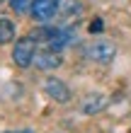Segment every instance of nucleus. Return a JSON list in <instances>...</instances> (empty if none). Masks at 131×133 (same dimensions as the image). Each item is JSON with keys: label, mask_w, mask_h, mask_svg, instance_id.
Here are the masks:
<instances>
[{"label": "nucleus", "mask_w": 131, "mask_h": 133, "mask_svg": "<svg viewBox=\"0 0 131 133\" xmlns=\"http://www.w3.org/2000/svg\"><path fill=\"white\" fill-rule=\"evenodd\" d=\"M15 39V24L12 19H0V44H10Z\"/></svg>", "instance_id": "nucleus-7"}, {"label": "nucleus", "mask_w": 131, "mask_h": 133, "mask_svg": "<svg viewBox=\"0 0 131 133\" xmlns=\"http://www.w3.org/2000/svg\"><path fill=\"white\" fill-rule=\"evenodd\" d=\"M34 56H36V39L34 36L17 39L15 51H12V61L17 63V68H29L34 63Z\"/></svg>", "instance_id": "nucleus-2"}, {"label": "nucleus", "mask_w": 131, "mask_h": 133, "mask_svg": "<svg viewBox=\"0 0 131 133\" xmlns=\"http://www.w3.org/2000/svg\"><path fill=\"white\" fill-rule=\"evenodd\" d=\"M7 3H10V7H12L15 12H27L29 7H32L34 0H7Z\"/></svg>", "instance_id": "nucleus-8"}, {"label": "nucleus", "mask_w": 131, "mask_h": 133, "mask_svg": "<svg viewBox=\"0 0 131 133\" xmlns=\"http://www.w3.org/2000/svg\"><path fill=\"white\" fill-rule=\"evenodd\" d=\"M34 63H36V68H41V70H56L61 65V56L56 51H39L34 56Z\"/></svg>", "instance_id": "nucleus-6"}, {"label": "nucleus", "mask_w": 131, "mask_h": 133, "mask_svg": "<svg viewBox=\"0 0 131 133\" xmlns=\"http://www.w3.org/2000/svg\"><path fill=\"white\" fill-rule=\"evenodd\" d=\"M58 5H61V0H34L29 12H32V17L36 22H49L51 17H56Z\"/></svg>", "instance_id": "nucleus-4"}, {"label": "nucleus", "mask_w": 131, "mask_h": 133, "mask_svg": "<svg viewBox=\"0 0 131 133\" xmlns=\"http://www.w3.org/2000/svg\"><path fill=\"white\" fill-rule=\"evenodd\" d=\"M34 39H41V41H46V46H49V51H63L66 46L73 44V32L71 29H61V27H49V29H39V34H36Z\"/></svg>", "instance_id": "nucleus-1"}, {"label": "nucleus", "mask_w": 131, "mask_h": 133, "mask_svg": "<svg viewBox=\"0 0 131 133\" xmlns=\"http://www.w3.org/2000/svg\"><path fill=\"white\" fill-rule=\"evenodd\" d=\"M44 90H46V95L51 99H56V102H68L71 99V90L66 87V82L56 80V77H49V80L44 82Z\"/></svg>", "instance_id": "nucleus-5"}, {"label": "nucleus", "mask_w": 131, "mask_h": 133, "mask_svg": "<svg viewBox=\"0 0 131 133\" xmlns=\"http://www.w3.org/2000/svg\"><path fill=\"white\" fill-rule=\"evenodd\" d=\"M90 29H92V34H99V29H102V22H92V24H90Z\"/></svg>", "instance_id": "nucleus-9"}, {"label": "nucleus", "mask_w": 131, "mask_h": 133, "mask_svg": "<svg viewBox=\"0 0 131 133\" xmlns=\"http://www.w3.org/2000/svg\"><path fill=\"white\" fill-rule=\"evenodd\" d=\"M85 56L90 61H97V63H109V61L117 56V46H114L112 41L97 39V41H90L85 46Z\"/></svg>", "instance_id": "nucleus-3"}, {"label": "nucleus", "mask_w": 131, "mask_h": 133, "mask_svg": "<svg viewBox=\"0 0 131 133\" xmlns=\"http://www.w3.org/2000/svg\"><path fill=\"white\" fill-rule=\"evenodd\" d=\"M3 133H34L32 128H22V131H3Z\"/></svg>", "instance_id": "nucleus-10"}]
</instances>
